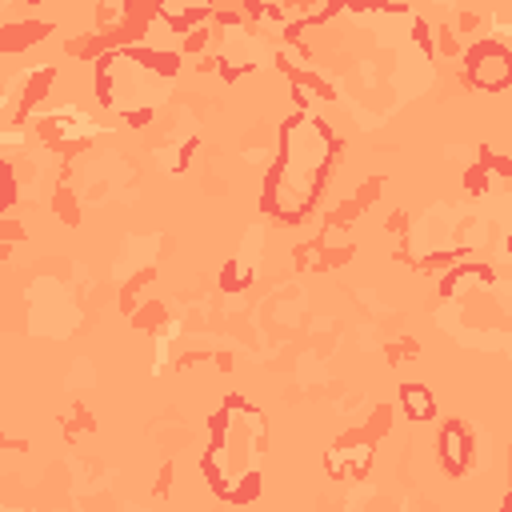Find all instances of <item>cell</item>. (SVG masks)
Returning a JSON list of instances; mask_svg holds the SVG:
<instances>
[{"mask_svg": "<svg viewBox=\"0 0 512 512\" xmlns=\"http://www.w3.org/2000/svg\"><path fill=\"white\" fill-rule=\"evenodd\" d=\"M176 68H180L176 52L116 48L96 64V92L108 112L124 116L128 124H148L152 112L164 104Z\"/></svg>", "mask_w": 512, "mask_h": 512, "instance_id": "cell-3", "label": "cell"}, {"mask_svg": "<svg viewBox=\"0 0 512 512\" xmlns=\"http://www.w3.org/2000/svg\"><path fill=\"white\" fill-rule=\"evenodd\" d=\"M336 148L340 144L320 116H312V112L288 116L280 124L276 164L268 168V180H264V212L284 224L304 220L320 196V184L332 168Z\"/></svg>", "mask_w": 512, "mask_h": 512, "instance_id": "cell-1", "label": "cell"}, {"mask_svg": "<svg viewBox=\"0 0 512 512\" xmlns=\"http://www.w3.org/2000/svg\"><path fill=\"white\" fill-rule=\"evenodd\" d=\"M156 12H160V20H168L176 32H184V28H192L196 20H204L212 8H208V4H192V8H180V4H160Z\"/></svg>", "mask_w": 512, "mask_h": 512, "instance_id": "cell-7", "label": "cell"}, {"mask_svg": "<svg viewBox=\"0 0 512 512\" xmlns=\"http://www.w3.org/2000/svg\"><path fill=\"white\" fill-rule=\"evenodd\" d=\"M468 460H472V436H468V428L456 424V420L444 424V432H440V464H444L452 476H464Z\"/></svg>", "mask_w": 512, "mask_h": 512, "instance_id": "cell-5", "label": "cell"}, {"mask_svg": "<svg viewBox=\"0 0 512 512\" xmlns=\"http://www.w3.org/2000/svg\"><path fill=\"white\" fill-rule=\"evenodd\" d=\"M260 456H264V416L248 400L232 396L212 416V440L204 452V476L212 492L228 504H248L260 496Z\"/></svg>", "mask_w": 512, "mask_h": 512, "instance_id": "cell-2", "label": "cell"}, {"mask_svg": "<svg viewBox=\"0 0 512 512\" xmlns=\"http://www.w3.org/2000/svg\"><path fill=\"white\" fill-rule=\"evenodd\" d=\"M400 400H404V412L412 420H432L436 416V400H432V392L424 384H404L400 388Z\"/></svg>", "mask_w": 512, "mask_h": 512, "instance_id": "cell-6", "label": "cell"}, {"mask_svg": "<svg viewBox=\"0 0 512 512\" xmlns=\"http://www.w3.org/2000/svg\"><path fill=\"white\" fill-rule=\"evenodd\" d=\"M504 512H512V496H508V500H504Z\"/></svg>", "mask_w": 512, "mask_h": 512, "instance_id": "cell-8", "label": "cell"}, {"mask_svg": "<svg viewBox=\"0 0 512 512\" xmlns=\"http://www.w3.org/2000/svg\"><path fill=\"white\" fill-rule=\"evenodd\" d=\"M468 80L484 92H504L512 84V52L496 40H480L468 48Z\"/></svg>", "mask_w": 512, "mask_h": 512, "instance_id": "cell-4", "label": "cell"}]
</instances>
